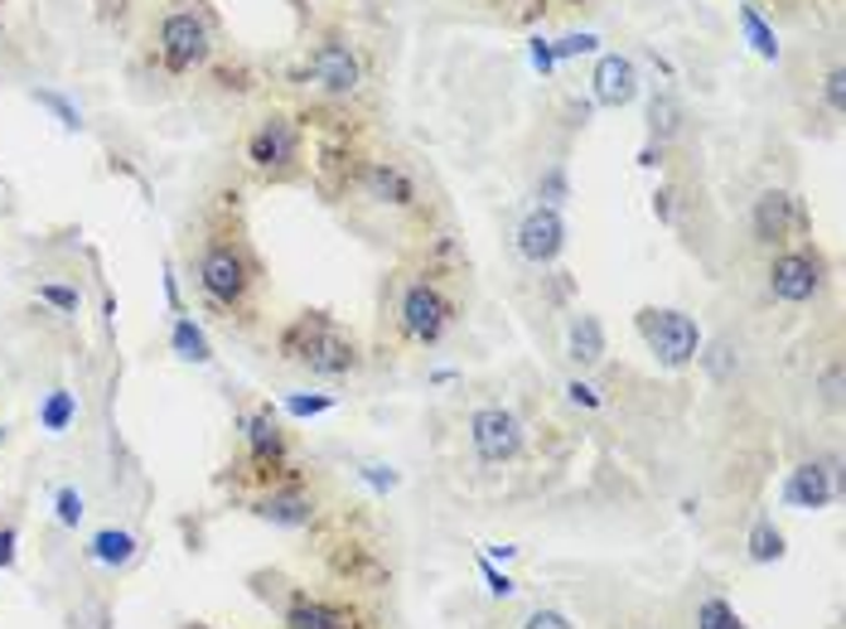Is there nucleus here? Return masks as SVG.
<instances>
[{
	"mask_svg": "<svg viewBox=\"0 0 846 629\" xmlns=\"http://www.w3.org/2000/svg\"><path fill=\"white\" fill-rule=\"evenodd\" d=\"M281 354L290 364H305L320 378H344L358 368V349L324 310H305L281 330Z\"/></svg>",
	"mask_w": 846,
	"mask_h": 629,
	"instance_id": "obj_1",
	"label": "nucleus"
},
{
	"mask_svg": "<svg viewBox=\"0 0 846 629\" xmlns=\"http://www.w3.org/2000/svg\"><path fill=\"white\" fill-rule=\"evenodd\" d=\"M643 344H648V354L658 358L663 368H687L696 354H702V324L692 320V314L682 310H658V306H643L634 314Z\"/></svg>",
	"mask_w": 846,
	"mask_h": 629,
	"instance_id": "obj_2",
	"label": "nucleus"
},
{
	"mask_svg": "<svg viewBox=\"0 0 846 629\" xmlns=\"http://www.w3.org/2000/svg\"><path fill=\"white\" fill-rule=\"evenodd\" d=\"M199 286L208 300H218V306H242L247 290H252V266H247V257L237 252L228 242H213L203 247L199 257Z\"/></svg>",
	"mask_w": 846,
	"mask_h": 629,
	"instance_id": "obj_3",
	"label": "nucleus"
},
{
	"mask_svg": "<svg viewBox=\"0 0 846 629\" xmlns=\"http://www.w3.org/2000/svg\"><path fill=\"white\" fill-rule=\"evenodd\" d=\"M450 300H445V290L431 286V281H412V286L402 290V306H397V320H402V330H406V340H416V344H436L440 334L450 330Z\"/></svg>",
	"mask_w": 846,
	"mask_h": 629,
	"instance_id": "obj_4",
	"label": "nucleus"
},
{
	"mask_svg": "<svg viewBox=\"0 0 846 629\" xmlns=\"http://www.w3.org/2000/svg\"><path fill=\"white\" fill-rule=\"evenodd\" d=\"M469 441H474V455L484 465H508V460L523 455V422L513 417L508 407H479L469 417Z\"/></svg>",
	"mask_w": 846,
	"mask_h": 629,
	"instance_id": "obj_5",
	"label": "nucleus"
},
{
	"mask_svg": "<svg viewBox=\"0 0 846 629\" xmlns=\"http://www.w3.org/2000/svg\"><path fill=\"white\" fill-rule=\"evenodd\" d=\"M160 54H165V63L175 73L199 69V63L213 54L208 25H203L199 15H189V10H175V15H165V25H160Z\"/></svg>",
	"mask_w": 846,
	"mask_h": 629,
	"instance_id": "obj_6",
	"label": "nucleus"
},
{
	"mask_svg": "<svg viewBox=\"0 0 846 629\" xmlns=\"http://www.w3.org/2000/svg\"><path fill=\"white\" fill-rule=\"evenodd\" d=\"M778 499L788 503V509L798 513H822L837 503V460H827V465H818V460H808V465H794L784 475V489H778Z\"/></svg>",
	"mask_w": 846,
	"mask_h": 629,
	"instance_id": "obj_7",
	"label": "nucleus"
},
{
	"mask_svg": "<svg viewBox=\"0 0 846 629\" xmlns=\"http://www.w3.org/2000/svg\"><path fill=\"white\" fill-rule=\"evenodd\" d=\"M822 276H827V266L818 252H778L770 266V290L788 306H803L822 290Z\"/></svg>",
	"mask_w": 846,
	"mask_h": 629,
	"instance_id": "obj_8",
	"label": "nucleus"
},
{
	"mask_svg": "<svg viewBox=\"0 0 846 629\" xmlns=\"http://www.w3.org/2000/svg\"><path fill=\"white\" fill-rule=\"evenodd\" d=\"M247 161L257 170H290L300 161V131L290 117H266L262 127L247 137Z\"/></svg>",
	"mask_w": 846,
	"mask_h": 629,
	"instance_id": "obj_9",
	"label": "nucleus"
},
{
	"mask_svg": "<svg viewBox=\"0 0 846 629\" xmlns=\"http://www.w3.org/2000/svg\"><path fill=\"white\" fill-rule=\"evenodd\" d=\"M561 247H567V218H561V209L537 204L523 223H517V252L533 266H551L561 257Z\"/></svg>",
	"mask_w": 846,
	"mask_h": 629,
	"instance_id": "obj_10",
	"label": "nucleus"
},
{
	"mask_svg": "<svg viewBox=\"0 0 846 629\" xmlns=\"http://www.w3.org/2000/svg\"><path fill=\"white\" fill-rule=\"evenodd\" d=\"M803 228H808V213L788 189H764L754 199V238L760 242H788Z\"/></svg>",
	"mask_w": 846,
	"mask_h": 629,
	"instance_id": "obj_11",
	"label": "nucleus"
},
{
	"mask_svg": "<svg viewBox=\"0 0 846 629\" xmlns=\"http://www.w3.org/2000/svg\"><path fill=\"white\" fill-rule=\"evenodd\" d=\"M252 513L271 527H286V533H296V527H310L314 523V499L305 489H271L266 499L252 503Z\"/></svg>",
	"mask_w": 846,
	"mask_h": 629,
	"instance_id": "obj_12",
	"label": "nucleus"
},
{
	"mask_svg": "<svg viewBox=\"0 0 846 629\" xmlns=\"http://www.w3.org/2000/svg\"><path fill=\"white\" fill-rule=\"evenodd\" d=\"M591 83H595V103L600 107H624V103H634V93H639V73L624 54H605V59L595 63Z\"/></svg>",
	"mask_w": 846,
	"mask_h": 629,
	"instance_id": "obj_13",
	"label": "nucleus"
},
{
	"mask_svg": "<svg viewBox=\"0 0 846 629\" xmlns=\"http://www.w3.org/2000/svg\"><path fill=\"white\" fill-rule=\"evenodd\" d=\"M310 73L320 78L324 87H330V93H354L358 87V59H354V49H348V44H338V39H330V44H320V49H314V59H310Z\"/></svg>",
	"mask_w": 846,
	"mask_h": 629,
	"instance_id": "obj_14",
	"label": "nucleus"
},
{
	"mask_svg": "<svg viewBox=\"0 0 846 629\" xmlns=\"http://www.w3.org/2000/svg\"><path fill=\"white\" fill-rule=\"evenodd\" d=\"M364 189H368V199L392 204V209H412L416 204V179L406 175L397 161H378V165H372V170L364 175Z\"/></svg>",
	"mask_w": 846,
	"mask_h": 629,
	"instance_id": "obj_15",
	"label": "nucleus"
},
{
	"mask_svg": "<svg viewBox=\"0 0 846 629\" xmlns=\"http://www.w3.org/2000/svg\"><path fill=\"white\" fill-rule=\"evenodd\" d=\"M242 436H247V451H252V460L262 465V475L281 465V455H286V436H281V426H276V417H271V407L252 412V417H242Z\"/></svg>",
	"mask_w": 846,
	"mask_h": 629,
	"instance_id": "obj_16",
	"label": "nucleus"
},
{
	"mask_svg": "<svg viewBox=\"0 0 846 629\" xmlns=\"http://www.w3.org/2000/svg\"><path fill=\"white\" fill-rule=\"evenodd\" d=\"M286 629H358V615L334 601H296L286 610Z\"/></svg>",
	"mask_w": 846,
	"mask_h": 629,
	"instance_id": "obj_17",
	"label": "nucleus"
},
{
	"mask_svg": "<svg viewBox=\"0 0 846 629\" xmlns=\"http://www.w3.org/2000/svg\"><path fill=\"white\" fill-rule=\"evenodd\" d=\"M567 358L575 368H595L605 358V324L595 320V314H575L567 324Z\"/></svg>",
	"mask_w": 846,
	"mask_h": 629,
	"instance_id": "obj_18",
	"label": "nucleus"
},
{
	"mask_svg": "<svg viewBox=\"0 0 846 629\" xmlns=\"http://www.w3.org/2000/svg\"><path fill=\"white\" fill-rule=\"evenodd\" d=\"M135 553H141V537L127 533V527H102V533L87 537V561H97V567H131Z\"/></svg>",
	"mask_w": 846,
	"mask_h": 629,
	"instance_id": "obj_19",
	"label": "nucleus"
},
{
	"mask_svg": "<svg viewBox=\"0 0 846 629\" xmlns=\"http://www.w3.org/2000/svg\"><path fill=\"white\" fill-rule=\"evenodd\" d=\"M744 553H750L754 567H774V561H784L788 557L784 527H778L774 519H760V523L750 527V537H744Z\"/></svg>",
	"mask_w": 846,
	"mask_h": 629,
	"instance_id": "obj_20",
	"label": "nucleus"
},
{
	"mask_svg": "<svg viewBox=\"0 0 846 629\" xmlns=\"http://www.w3.org/2000/svg\"><path fill=\"white\" fill-rule=\"evenodd\" d=\"M169 349L184 358V364H213V344H208V334L199 330L194 314H175V330H169Z\"/></svg>",
	"mask_w": 846,
	"mask_h": 629,
	"instance_id": "obj_21",
	"label": "nucleus"
},
{
	"mask_svg": "<svg viewBox=\"0 0 846 629\" xmlns=\"http://www.w3.org/2000/svg\"><path fill=\"white\" fill-rule=\"evenodd\" d=\"M78 422V392H68V388H53L49 397L39 402V426L49 436H63L68 426Z\"/></svg>",
	"mask_w": 846,
	"mask_h": 629,
	"instance_id": "obj_22",
	"label": "nucleus"
},
{
	"mask_svg": "<svg viewBox=\"0 0 846 629\" xmlns=\"http://www.w3.org/2000/svg\"><path fill=\"white\" fill-rule=\"evenodd\" d=\"M648 131L658 141H672L677 131H682V103H677L672 93H653V103H648Z\"/></svg>",
	"mask_w": 846,
	"mask_h": 629,
	"instance_id": "obj_23",
	"label": "nucleus"
},
{
	"mask_svg": "<svg viewBox=\"0 0 846 629\" xmlns=\"http://www.w3.org/2000/svg\"><path fill=\"white\" fill-rule=\"evenodd\" d=\"M740 29H744V39H750V49L760 54V59H778V35L764 25V15L754 5H740Z\"/></svg>",
	"mask_w": 846,
	"mask_h": 629,
	"instance_id": "obj_24",
	"label": "nucleus"
},
{
	"mask_svg": "<svg viewBox=\"0 0 846 629\" xmlns=\"http://www.w3.org/2000/svg\"><path fill=\"white\" fill-rule=\"evenodd\" d=\"M706 364V373L716 378V383H730V378L740 373V354L730 349V340H716V344H702V354H696Z\"/></svg>",
	"mask_w": 846,
	"mask_h": 629,
	"instance_id": "obj_25",
	"label": "nucleus"
},
{
	"mask_svg": "<svg viewBox=\"0 0 846 629\" xmlns=\"http://www.w3.org/2000/svg\"><path fill=\"white\" fill-rule=\"evenodd\" d=\"M696 629H750L740 620V610L730 601H720V595H711V601L696 605Z\"/></svg>",
	"mask_w": 846,
	"mask_h": 629,
	"instance_id": "obj_26",
	"label": "nucleus"
},
{
	"mask_svg": "<svg viewBox=\"0 0 846 629\" xmlns=\"http://www.w3.org/2000/svg\"><path fill=\"white\" fill-rule=\"evenodd\" d=\"M53 519H59V527H78L87 519V503H83V489L78 485H59L53 489Z\"/></svg>",
	"mask_w": 846,
	"mask_h": 629,
	"instance_id": "obj_27",
	"label": "nucleus"
},
{
	"mask_svg": "<svg viewBox=\"0 0 846 629\" xmlns=\"http://www.w3.org/2000/svg\"><path fill=\"white\" fill-rule=\"evenodd\" d=\"M537 199L547 209H561L571 199V179H567V165H551V170H541L537 179Z\"/></svg>",
	"mask_w": 846,
	"mask_h": 629,
	"instance_id": "obj_28",
	"label": "nucleus"
},
{
	"mask_svg": "<svg viewBox=\"0 0 846 629\" xmlns=\"http://www.w3.org/2000/svg\"><path fill=\"white\" fill-rule=\"evenodd\" d=\"M286 412L300 422L310 417H324V412H334V397L330 392H286Z\"/></svg>",
	"mask_w": 846,
	"mask_h": 629,
	"instance_id": "obj_29",
	"label": "nucleus"
},
{
	"mask_svg": "<svg viewBox=\"0 0 846 629\" xmlns=\"http://www.w3.org/2000/svg\"><path fill=\"white\" fill-rule=\"evenodd\" d=\"M358 479H364L372 494H392L402 485V475L388 465V460H364V465H358Z\"/></svg>",
	"mask_w": 846,
	"mask_h": 629,
	"instance_id": "obj_30",
	"label": "nucleus"
},
{
	"mask_svg": "<svg viewBox=\"0 0 846 629\" xmlns=\"http://www.w3.org/2000/svg\"><path fill=\"white\" fill-rule=\"evenodd\" d=\"M39 300H44V306H53V310H63V314H78V306H83L78 286H63V281H44Z\"/></svg>",
	"mask_w": 846,
	"mask_h": 629,
	"instance_id": "obj_31",
	"label": "nucleus"
},
{
	"mask_svg": "<svg viewBox=\"0 0 846 629\" xmlns=\"http://www.w3.org/2000/svg\"><path fill=\"white\" fill-rule=\"evenodd\" d=\"M479 577H484V586H489V595H499V601H508V595H517V581L508 577V571L499 567V561H489L479 553Z\"/></svg>",
	"mask_w": 846,
	"mask_h": 629,
	"instance_id": "obj_32",
	"label": "nucleus"
},
{
	"mask_svg": "<svg viewBox=\"0 0 846 629\" xmlns=\"http://www.w3.org/2000/svg\"><path fill=\"white\" fill-rule=\"evenodd\" d=\"M34 103H39V107H49L53 117L63 121V131H83V117H78V107L68 103V97H59V93H34Z\"/></svg>",
	"mask_w": 846,
	"mask_h": 629,
	"instance_id": "obj_33",
	"label": "nucleus"
},
{
	"mask_svg": "<svg viewBox=\"0 0 846 629\" xmlns=\"http://www.w3.org/2000/svg\"><path fill=\"white\" fill-rule=\"evenodd\" d=\"M523 629H575L567 610H551V605H537L533 615L523 620Z\"/></svg>",
	"mask_w": 846,
	"mask_h": 629,
	"instance_id": "obj_34",
	"label": "nucleus"
},
{
	"mask_svg": "<svg viewBox=\"0 0 846 629\" xmlns=\"http://www.w3.org/2000/svg\"><path fill=\"white\" fill-rule=\"evenodd\" d=\"M595 44H600L595 35H567V39L551 44V49H557V59H575V54H591Z\"/></svg>",
	"mask_w": 846,
	"mask_h": 629,
	"instance_id": "obj_35",
	"label": "nucleus"
},
{
	"mask_svg": "<svg viewBox=\"0 0 846 629\" xmlns=\"http://www.w3.org/2000/svg\"><path fill=\"white\" fill-rule=\"evenodd\" d=\"M567 397L575 402V407H585V412H595V407H600V392H595L591 383H581V378H571V383H567Z\"/></svg>",
	"mask_w": 846,
	"mask_h": 629,
	"instance_id": "obj_36",
	"label": "nucleus"
},
{
	"mask_svg": "<svg viewBox=\"0 0 846 629\" xmlns=\"http://www.w3.org/2000/svg\"><path fill=\"white\" fill-rule=\"evenodd\" d=\"M15 557H20V527H0V571H10L15 567Z\"/></svg>",
	"mask_w": 846,
	"mask_h": 629,
	"instance_id": "obj_37",
	"label": "nucleus"
},
{
	"mask_svg": "<svg viewBox=\"0 0 846 629\" xmlns=\"http://www.w3.org/2000/svg\"><path fill=\"white\" fill-rule=\"evenodd\" d=\"M822 402H827V407H842V364H832L827 373H822Z\"/></svg>",
	"mask_w": 846,
	"mask_h": 629,
	"instance_id": "obj_38",
	"label": "nucleus"
},
{
	"mask_svg": "<svg viewBox=\"0 0 846 629\" xmlns=\"http://www.w3.org/2000/svg\"><path fill=\"white\" fill-rule=\"evenodd\" d=\"M533 63L541 73H551V69H557V49H551L547 39H533Z\"/></svg>",
	"mask_w": 846,
	"mask_h": 629,
	"instance_id": "obj_39",
	"label": "nucleus"
},
{
	"mask_svg": "<svg viewBox=\"0 0 846 629\" xmlns=\"http://www.w3.org/2000/svg\"><path fill=\"white\" fill-rule=\"evenodd\" d=\"M842 83H846V73H842V69H832V73H827V107H832V111H842V97H846V87H842Z\"/></svg>",
	"mask_w": 846,
	"mask_h": 629,
	"instance_id": "obj_40",
	"label": "nucleus"
},
{
	"mask_svg": "<svg viewBox=\"0 0 846 629\" xmlns=\"http://www.w3.org/2000/svg\"><path fill=\"white\" fill-rule=\"evenodd\" d=\"M165 300H169V310H175V314H184V306H179V281H175L169 266H165Z\"/></svg>",
	"mask_w": 846,
	"mask_h": 629,
	"instance_id": "obj_41",
	"label": "nucleus"
},
{
	"mask_svg": "<svg viewBox=\"0 0 846 629\" xmlns=\"http://www.w3.org/2000/svg\"><path fill=\"white\" fill-rule=\"evenodd\" d=\"M653 213H658L663 223L672 218V189H658V194H653Z\"/></svg>",
	"mask_w": 846,
	"mask_h": 629,
	"instance_id": "obj_42",
	"label": "nucleus"
},
{
	"mask_svg": "<svg viewBox=\"0 0 846 629\" xmlns=\"http://www.w3.org/2000/svg\"><path fill=\"white\" fill-rule=\"evenodd\" d=\"M484 557H489V561H513V557H517V547H508V543H493V547H484Z\"/></svg>",
	"mask_w": 846,
	"mask_h": 629,
	"instance_id": "obj_43",
	"label": "nucleus"
},
{
	"mask_svg": "<svg viewBox=\"0 0 846 629\" xmlns=\"http://www.w3.org/2000/svg\"><path fill=\"white\" fill-rule=\"evenodd\" d=\"M194 629H203V625H194Z\"/></svg>",
	"mask_w": 846,
	"mask_h": 629,
	"instance_id": "obj_44",
	"label": "nucleus"
}]
</instances>
